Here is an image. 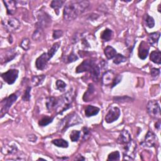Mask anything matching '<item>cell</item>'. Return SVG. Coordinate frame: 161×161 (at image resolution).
<instances>
[{
  "instance_id": "1",
  "label": "cell",
  "mask_w": 161,
  "mask_h": 161,
  "mask_svg": "<svg viewBox=\"0 0 161 161\" xmlns=\"http://www.w3.org/2000/svg\"><path fill=\"white\" fill-rule=\"evenodd\" d=\"M90 6L88 1H71L66 4L63 11L64 19L66 21H72L76 19L79 15Z\"/></svg>"
},
{
  "instance_id": "2",
  "label": "cell",
  "mask_w": 161,
  "mask_h": 161,
  "mask_svg": "<svg viewBox=\"0 0 161 161\" xmlns=\"http://www.w3.org/2000/svg\"><path fill=\"white\" fill-rule=\"evenodd\" d=\"M76 71L77 73L89 72L91 74V78L94 81H98L100 76V67L96 64L94 60L91 59L84 60L81 64L78 66Z\"/></svg>"
},
{
  "instance_id": "3",
  "label": "cell",
  "mask_w": 161,
  "mask_h": 161,
  "mask_svg": "<svg viewBox=\"0 0 161 161\" xmlns=\"http://www.w3.org/2000/svg\"><path fill=\"white\" fill-rule=\"evenodd\" d=\"M82 123V119L76 113H71L61 120L58 125V130L63 132L68 128Z\"/></svg>"
},
{
  "instance_id": "4",
  "label": "cell",
  "mask_w": 161,
  "mask_h": 161,
  "mask_svg": "<svg viewBox=\"0 0 161 161\" xmlns=\"http://www.w3.org/2000/svg\"><path fill=\"white\" fill-rule=\"evenodd\" d=\"M125 145L123 148V160H133L137 150V144L132 139Z\"/></svg>"
},
{
  "instance_id": "5",
  "label": "cell",
  "mask_w": 161,
  "mask_h": 161,
  "mask_svg": "<svg viewBox=\"0 0 161 161\" xmlns=\"http://www.w3.org/2000/svg\"><path fill=\"white\" fill-rule=\"evenodd\" d=\"M147 109L148 115H150L151 117L155 119H160V108L157 101L151 100L148 102L147 106Z\"/></svg>"
},
{
  "instance_id": "6",
  "label": "cell",
  "mask_w": 161,
  "mask_h": 161,
  "mask_svg": "<svg viewBox=\"0 0 161 161\" xmlns=\"http://www.w3.org/2000/svg\"><path fill=\"white\" fill-rule=\"evenodd\" d=\"M17 100V96L15 94H12L9 96L8 98H5L2 102V109H1V117H3V116L8 113L10 108L11 105H13Z\"/></svg>"
},
{
  "instance_id": "7",
  "label": "cell",
  "mask_w": 161,
  "mask_h": 161,
  "mask_svg": "<svg viewBox=\"0 0 161 161\" xmlns=\"http://www.w3.org/2000/svg\"><path fill=\"white\" fill-rule=\"evenodd\" d=\"M2 23L5 29L10 32H12L18 30L20 27V22L15 18H8L3 20Z\"/></svg>"
},
{
  "instance_id": "8",
  "label": "cell",
  "mask_w": 161,
  "mask_h": 161,
  "mask_svg": "<svg viewBox=\"0 0 161 161\" xmlns=\"http://www.w3.org/2000/svg\"><path fill=\"white\" fill-rule=\"evenodd\" d=\"M18 73L17 69H10L2 74V78L8 84H13L18 78Z\"/></svg>"
},
{
  "instance_id": "9",
  "label": "cell",
  "mask_w": 161,
  "mask_h": 161,
  "mask_svg": "<svg viewBox=\"0 0 161 161\" xmlns=\"http://www.w3.org/2000/svg\"><path fill=\"white\" fill-rule=\"evenodd\" d=\"M157 138L154 133L148 131L145 135L144 141L141 143L142 145L146 147H153L157 145Z\"/></svg>"
},
{
  "instance_id": "10",
  "label": "cell",
  "mask_w": 161,
  "mask_h": 161,
  "mask_svg": "<svg viewBox=\"0 0 161 161\" xmlns=\"http://www.w3.org/2000/svg\"><path fill=\"white\" fill-rule=\"evenodd\" d=\"M120 114V109L118 107L111 108L105 117V121L108 123H113L118 119Z\"/></svg>"
},
{
  "instance_id": "11",
  "label": "cell",
  "mask_w": 161,
  "mask_h": 161,
  "mask_svg": "<svg viewBox=\"0 0 161 161\" xmlns=\"http://www.w3.org/2000/svg\"><path fill=\"white\" fill-rule=\"evenodd\" d=\"M49 60H50V58L48 57L47 53L42 54L36 60V67L39 70H44L47 67Z\"/></svg>"
},
{
  "instance_id": "12",
  "label": "cell",
  "mask_w": 161,
  "mask_h": 161,
  "mask_svg": "<svg viewBox=\"0 0 161 161\" xmlns=\"http://www.w3.org/2000/svg\"><path fill=\"white\" fill-rule=\"evenodd\" d=\"M115 74L113 71H108L104 73L102 77V82L105 86H110L112 85L115 78Z\"/></svg>"
},
{
  "instance_id": "13",
  "label": "cell",
  "mask_w": 161,
  "mask_h": 161,
  "mask_svg": "<svg viewBox=\"0 0 161 161\" xmlns=\"http://www.w3.org/2000/svg\"><path fill=\"white\" fill-rule=\"evenodd\" d=\"M150 47L148 45V44L144 41H142L139 45V52L138 55L140 59L144 60L145 59L148 54V52H149Z\"/></svg>"
},
{
  "instance_id": "14",
  "label": "cell",
  "mask_w": 161,
  "mask_h": 161,
  "mask_svg": "<svg viewBox=\"0 0 161 161\" xmlns=\"http://www.w3.org/2000/svg\"><path fill=\"white\" fill-rule=\"evenodd\" d=\"M132 140L131 135L130 133L126 130H123L121 132L119 137L117 139V142L120 144H126L128 143L130 140Z\"/></svg>"
},
{
  "instance_id": "15",
  "label": "cell",
  "mask_w": 161,
  "mask_h": 161,
  "mask_svg": "<svg viewBox=\"0 0 161 161\" xmlns=\"http://www.w3.org/2000/svg\"><path fill=\"white\" fill-rule=\"evenodd\" d=\"M95 93V88L93 84H90L88 86V90L85 92L83 96V100L84 102H90L93 100Z\"/></svg>"
},
{
  "instance_id": "16",
  "label": "cell",
  "mask_w": 161,
  "mask_h": 161,
  "mask_svg": "<svg viewBox=\"0 0 161 161\" xmlns=\"http://www.w3.org/2000/svg\"><path fill=\"white\" fill-rule=\"evenodd\" d=\"M3 3L6 8L7 13L11 15H13L17 10L16 2L13 0H9V1H3Z\"/></svg>"
},
{
  "instance_id": "17",
  "label": "cell",
  "mask_w": 161,
  "mask_h": 161,
  "mask_svg": "<svg viewBox=\"0 0 161 161\" xmlns=\"http://www.w3.org/2000/svg\"><path fill=\"white\" fill-rule=\"evenodd\" d=\"M100 110V109L96 106L89 105L85 109V115L87 117H91L93 116H95L99 113Z\"/></svg>"
},
{
  "instance_id": "18",
  "label": "cell",
  "mask_w": 161,
  "mask_h": 161,
  "mask_svg": "<svg viewBox=\"0 0 161 161\" xmlns=\"http://www.w3.org/2000/svg\"><path fill=\"white\" fill-rule=\"evenodd\" d=\"M59 104V99L54 97L48 98L46 101V107L48 110H51L52 109L57 107Z\"/></svg>"
},
{
  "instance_id": "19",
  "label": "cell",
  "mask_w": 161,
  "mask_h": 161,
  "mask_svg": "<svg viewBox=\"0 0 161 161\" xmlns=\"http://www.w3.org/2000/svg\"><path fill=\"white\" fill-rule=\"evenodd\" d=\"M104 52L105 56L108 59H113L117 55V51L113 47H111V46H107L105 48Z\"/></svg>"
},
{
  "instance_id": "20",
  "label": "cell",
  "mask_w": 161,
  "mask_h": 161,
  "mask_svg": "<svg viewBox=\"0 0 161 161\" xmlns=\"http://www.w3.org/2000/svg\"><path fill=\"white\" fill-rule=\"evenodd\" d=\"M150 59L154 63L160 64L161 63V52L159 51H154L150 55Z\"/></svg>"
},
{
  "instance_id": "21",
  "label": "cell",
  "mask_w": 161,
  "mask_h": 161,
  "mask_svg": "<svg viewBox=\"0 0 161 161\" xmlns=\"http://www.w3.org/2000/svg\"><path fill=\"white\" fill-rule=\"evenodd\" d=\"M160 32H154L152 33L148 36V42L150 44V45H153L154 44L158 42V40L160 38Z\"/></svg>"
},
{
  "instance_id": "22",
  "label": "cell",
  "mask_w": 161,
  "mask_h": 161,
  "mask_svg": "<svg viewBox=\"0 0 161 161\" xmlns=\"http://www.w3.org/2000/svg\"><path fill=\"white\" fill-rule=\"evenodd\" d=\"M113 31L109 29H105L103 33H102L101 35V38L102 40H103L105 42H108L111 39H112V36H113Z\"/></svg>"
},
{
  "instance_id": "23",
  "label": "cell",
  "mask_w": 161,
  "mask_h": 161,
  "mask_svg": "<svg viewBox=\"0 0 161 161\" xmlns=\"http://www.w3.org/2000/svg\"><path fill=\"white\" fill-rule=\"evenodd\" d=\"M17 147L14 145L5 146L2 148V152L4 154H13L17 152Z\"/></svg>"
},
{
  "instance_id": "24",
  "label": "cell",
  "mask_w": 161,
  "mask_h": 161,
  "mask_svg": "<svg viewBox=\"0 0 161 161\" xmlns=\"http://www.w3.org/2000/svg\"><path fill=\"white\" fill-rule=\"evenodd\" d=\"M64 3V1H61V0H54L51 4V6L55 10V12L57 15H59V9L63 6Z\"/></svg>"
},
{
  "instance_id": "25",
  "label": "cell",
  "mask_w": 161,
  "mask_h": 161,
  "mask_svg": "<svg viewBox=\"0 0 161 161\" xmlns=\"http://www.w3.org/2000/svg\"><path fill=\"white\" fill-rule=\"evenodd\" d=\"M45 79V75L34 76L32 79V83L34 86H38L40 85Z\"/></svg>"
},
{
  "instance_id": "26",
  "label": "cell",
  "mask_w": 161,
  "mask_h": 161,
  "mask_svg": "<svg viewBox=\"0 0 161 161\" xmlns=\"http://www.w3.org/2000/svg\"><path fill=\"white\" fill-rule=\"evenodd\" d=\"M60 45V42H56V43H54L53 44V45L52 46V47L50 49H49L48 51L47 52V54H48V56L49 58H50V59L57 52V51L59 49Z\"/></svg>"
},
{
  "instance_id": "27",
  "label": "cell",
  "mask_w": 161,
  "mask_h": 161,
  "mask_svg": "<svg viewBox=\"0 0 161 161\" xmlns=\"http://www.w3.org/2000/svg\"><path fill=\"white\" fill-rule=\"evenodd\" d=\"M43 32H44L43 29L36 27V29L35 30L32 35L33 40L35 41L40 40L43 35Z\"/></svg>"
},
{
  "instance_id": "28",
  "label": "cell",
  "mask_w": 161,
  "mask_h": 161,
  "mask_svg": "<svg viewBox=\"0 0 161 161\" xmlns=\"http://www.w3.org/2000/svg\"><path fill=\"white\" fill-rule=\"evenodd\" d=\"M52 144H54L56 146L58 147H61V148H67L69 146L68 142L62 139H55L52 140Z\"/></svg>"
},
{
  "instance_id": "29",
  "label": "cell",
  "mask_w": 161,
  "mask_h": 161,
  "mask_svg": "<svg viewBox=\"0 0 161 161\" xmlns=\"http://www.w3.org/2000/svg\"><path fill=\"white\" fill-rule=\"evenodd\" d=\"M54 120V117H45L42 118L39 122V125L40 127H45L50 124Z\"/></svg>"
},
{
  "instance_id": "30",
  "label": "cell",
  "mask_w": 161,
  "mask_h": 161,
  "mask_svg": "<svg viewBox=\"0 0 161 161\" xmlns=\"http://www.w3.org/2000/svg\"><path fill=\"white\" fill-rule=\"evenodd\" d=\"M145 22L146 24V26L150 29L153 28L155 25V21L154 18L148 14H146L145 15Z\"/></svg>"
},
{
  "instance_id": "31",
  "label": "cell",
  "mask_w": 161,
  "mask_h": 161,
  "mask_svg": "<svg viewBox=\"0 0 161 161\" xmlns=\"http://www.w3.org/2000/svg\"><path fill=\"white\" fill-rule=\"evenodd\" d=\"M81 132L78 130H72L70 134V139L72 142H75L78 141L80 138Z\"/></svg>"
},
{
  "instance_id": "32",
  "label": "cell",
  "mask_w": 161,
  "mask_h": 161,
  "mask_svg": "<svg viewBox=\"0 0 161 161\" xmlns=\"http://www.w3.org/2000/svg\"><path fill=\"white\" fill-rule=\"evenodd\" d=\"M127 60L126 57L125 56H123L121 54H117L115 57H114L113 59V63L116 64H120L122 63H124Z\"/></svg>"
},
{
  "instance_id": "33",
  "label": "cell",
  "mask_w": 161,
  "mask_h": 161,
  "mask_svg": "<svg viewBox=\"0 0 161 161\" xmlns=\"http://www.w3.org/2000/svg\"><path fill=\"white\" fill-rule=\"evenodd\" d=\"M66 84L62 80H57L56 81V87L57 89L59 90L60 91L63 92L65 91L66 88Z\"/></svg>"
},
{
  "instance_id": "34",
  "label": "cell",
  "mask_w": 161,
  "mask_h": 161,
  "mask_svg": "<svg viewBox=\"0 0 161 161\" xmlns=\"http://www.w3.org/2000/svg\"><path fill=\"white\" fill-rule=\"evenodd\" d=\"M30 40L28 38H25L22 40L20 44V47L23 49V50L27 51L30 48Z\"/></svg>"
},
{
  "instance_id": "35",
  "label": "cell",
  "mask_w": 161,
  "mask_h": 161,
  "mask_svg": "<svg viewBox=\"0 0 161 161\" xmlns=\"http://www.w3.org/2000/svg\"><path fill=\"white\" fill-rule=\"evenodd\" d=\"M120 153L118 151L111 152L108 155V160H118L120 159Z\"/></svg>"
},
{
  "instance_id": "36",
  "label": "cell",
  "mask_w": 161,
  "mask_h": 161,
  "mask_svg": "<svg viewBox=\"0 0 161 161\" xmlns=\"http://www.w3.org/2000/svg\"><path fill=\"white\" fill-rule=\"evenodd\" d=\"M15 57H16V54L15 52H10L9 51L7 52L6 56H5V57L2 59V61L5 60V63H7V62H9V61H11V60H13Z\"/></svg>"
},
{
  "instance_id": "37",
  "label": "cell",
  "mask_w": 161,
  "mask_h": 161,
  "mask_svg": "<svg viewBox=\"0 0 161 161\" xmlns=\"http://www.w3.org/2000/svg\"><path fill=\"white\" fill-rule=\"evenodd\" d=\"M30 91H31V87H28L25 92L23 97H22V100L24 102H29L30 101Z\"/></svg>"
},
{
  "instance_id": "38",
  "label": "cell",
  "mask_w": 161,
  "mask_h": 161,
  "mask_svg": "<svg viewBox=\"0 0 161 161\" xmlns=\"http://www.w3.org/2000/svg\"><path fill=\"white\" fill-rule=\"evenodd\" d=\"M78 59V56L74 53V52L72 51L71 54L69 56H68V57H67V61L66 63H73L74 61H76Z\"/></svg>"
},
{
  "instance_id": "39",
  "label": "cell",
  "mask_w": 161,
  "mask_h": 161,
  "mask_svg": "<svg viewBox=\"0 0 161 161\" xmlns=\"http://www.w3.org/2000/svg\"><path fill=\"white\" fill-rule=\"evenodd\" d=\"M63 35V32L61 30H54L52 34V36L54 39H58L61 37Z\"/></svg>"
},
{
  "instance_id": "40",
  "label": "cell",
  "mask_w": 161,
  "mask_h": 161,
  "mask_svg": "<svg viewBox=\"0 0 161 161\" xmlns=\"http://www.w3.org/2000/svg\"><path fill=\"white\" fill-rule=\"evenodd\" d=\"M160 74V69L157 68H152L151 70V75L153 78H157Z\"/></svg>"
},
{
  "instance_id": "41",
  "label": "cell",
  "mask_w": 161,
  "mask_h": 161,
  "mask_svg": "<svg viewBox=\"0 0 161 161\" xmlns=\"http://www.w3.org/2000/svg\"><path fill=\"white\" fill-rule=\"evenodd\" d=\"M121 76L120 75L117 76L113 82V84H112V85H111V88H113V87H115V86H117L118 84H119L121 82Z\"/></svg>"
},
{
  "instance_id": "42",
  "label": "cell",
  "mask_w": 161,
  "mask_h": 161,
  "mask_svg": "<svg viewBox=\"0 0 161 161\" xmlns=\"http://www.w3.org/2000/svg\"><path fill=\"white\" fill-rule=\"evenodd\" d=\"M29 141H31V142H35L36 141V139H37V137L35 135H28L27 137Z\"/></svg>"
},
{
  "instance_id": "43",
  "label": "cell",
  "mask_w": 161,
  "mask_h": 161,
  "mask_svg": "<svg viewBox=\"0 0 161 161\" xmlns=\"http://www.w3.org/2000/svg\"><path fill=\"white\" fill-rule=\"evenodd\" d=\"M83 132H84V138H85L86 137H88L90 134V130H88V128L84 127L83 128Z\"/></svg>"
},
{
  "instance_id": "44",
  "label": "cell",
  "mask_w": 161,
  "mask_h": 161,
  "mask_svg": "<svg viewBox=\"0 0 161 161\" xmlns=\"http://www.w3.org/2000/svg\"><path fill=\"white\" fill-rule=\"evenodd\" d=\"M75 159L77 160H85V159H84L82 155H78V156H77Z\"/></svg>"
},
{
  "instance_id": "45",
  "label": "cell",
  "mask_w": 161,
  "mask_h": 161,
  "mask_svg": "<svg viewBox=\"0 0 161 161\" xmlns=\"http://www.w3.org/2000/svg\"><path fill=\"white\" fill-rule=\"evenodd\" d=\"M160 121H158L155 124V127L157 129L159 130L160 129Z\"/></svg>"
}]
</instances>
